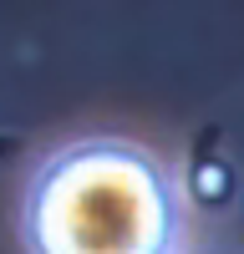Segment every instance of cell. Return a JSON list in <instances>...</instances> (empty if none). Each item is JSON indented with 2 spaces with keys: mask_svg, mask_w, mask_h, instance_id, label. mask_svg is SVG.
<instances>
[{
  "mask_svg": "<svg viewBox=\"0 0 244 254\" xmlns=\"http://www.w3.org/2000/svg\"><path fill=\"white\" fill-rule=\"evenodd\" d=\"M188 183H193V198H198V203L219 208V203H229V193H234V168L219 163V158H198Z\"/></svg>",
  "mask_w": 244,
  "mask_h": 254,
  "instance_id": "2",
  "label": "cell"
},
{
  "mask_svg": "<svg viewBox=\"0 0 244 254\" xmlns=\"http://www.w3.org/2000/svg\"><path fill=\"white\" fill-rule=\"evenodd\" d=\"M20 244L26 254H178V183L137 142H71L31 173Z\"/></svg>",
  "mask_w": 244,
  "mask_h": 254,
  "instance_id": "1",
  "label": "cell"
}]
</instances>
